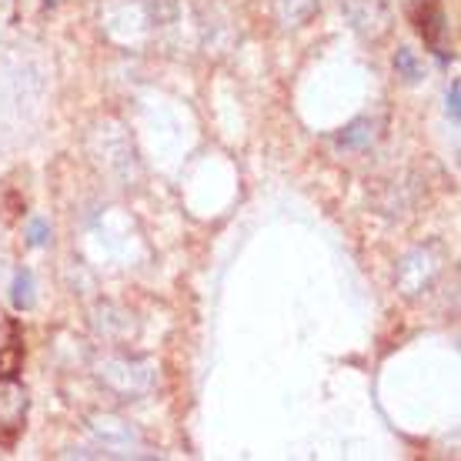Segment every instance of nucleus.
Instances as JSON below:
<instances>
[{
	"mask_svg": "<svg viewBox=\"0 0 461 461\" xmlns=\"http://www.w3.org/2000/svg\"><path fill=\"white\" fill-rule=\"evenodd\" d=\"M438 258L425 248H418L398 265V285H402L404 294H421L425 288H431V281L438 277Z\"/></svg>",
	"mask_w": 461,
	"mask_h": 461,
	"instance_id": "nucleus-1",
	"label": "nucleus"
},
{
	"mask_svg": "<svg viewBox=\"0 0 461 461\" xmlns=\"http://www.w3.org/2000/svg\"><path fill=\"white\" fill-rule=\"evenodd\" d=\"M318 11V0H281V14L288 23H304Z\"/></svg>",
	"mask_w": 461,
	"mask_h": 461,
	"instance_id": "nucleus-6",
	"label": "nucleus"
},
{
	"mask_svg": "<svg viewBox=\"0 0 461 461\" xmlns=\"http://www.w3.org/2000/svg\"><path fill=\"white\" fill-rule=\"evenodd\" d=\"M91 431L104 441L107 448H131V445L138 441L134 428L127 425V421H121V418H114V415H94Z\"/></svg>",
	"mask_w": 461,
	"mask_h": 461,
	"instance_id": "nucleus-2",
	"label": "nucleus"
},
{
	"mask_svg": "<svg viewBox=\"0 0 461 461\" xmlns=\"http://www.w3.org/2000/svg\"><path fill=\"white\" fill-rule=\"evenodd\" d=\"M394 70H398V77H404L408 84H418L425 77V64H421L418 50H411V47H398V50H394Z\"/></svg>",
	"mask_w": 461,
	"mask_h": 461,
	"instance_id": "nucleus-4",
	"label": "nucleus"
},
{
	"mask_svg": "<svg viewBox=\"0 0 461 461\" xmlns=\"http://www.w3.org/2000/svg\"><path fill=\"white\" fill-rule=\"evenodd\" d=\"M47 238H50V224H47L44 218H34L27 224V244H31V248H44Z\"/></svg>",
	"mask_w": 461,
	"mask_h": 461,
	"instance_id": "nucleus-8",
	"label": "nucleus"
},
{
	"mask_svg": "<svg viewBox=\"0 0 461 461\" xmlns=\"http://www.w3.org/2000/svg\"><path fill=\"white\" fill-rule=\"evenodd\" d=\"M11 301L17 312H31L37 301V281L34 275L27 271V267H21L17 275H14V285H11Z\"/></svg>",
	"mask_w": 461,
	"mask_h": 461,
	"instance_id": "nucleus-3",
	"label": "nucleus"
},
{
	"mask_svg": "<svg viewBox=\"0 0 461 461\" xmlns=\"http://www.w3.org/2000/svg\"><path fill=\"white\" fill-rule=\"evenodd\" d=\"M44 4H47V7H58L60 0H44Z\"/></svg>",
	"mask_w": 461,
	"mask_h": 461,
	"instance_id": "nucleus-10",
	"label": "nucleus"
},
{
	"mask_svg": "<svg viewBox=\"0 0 461 461\" xmlns=\"http://www.w3.org/2000/svg\"><path fill=\"white\" fill-rule=\"evenodd\" d=\"M371 140H375V124L365 121V117H361V121H351V124L338 134V144H341V148L361 150V148H371Z\"/></svg>",
	"mask_w": 461,
	"mask_h": 461,
	"instance_id": "nucleus-5",
	"label": "nucleus"
},
{
	"mask_svg": "<svg viewBox=\"0 0 461 461\" xmlns=\"http://www.w3.org/2000/svg\"><path fill=\"white\" fill-rule=\"evenodd\" d=\"M23 365V351L17 345H7L0 351V381H14L17 378V371Z\"/></svg>",
	"mask_w": 461,
	"mask_h": 461,
	"instance_id": "nucleus-7",
	"label": "nucleus"
},
{
	"mask_svg": "<svg viewBox=\"0 0 461 461\" xmlns=\"http://www.w3.org/2000/svg\"><path fill=\"white\" fill-rule=\"evenodd\" d=\"M458 111H461V87H458V81H451V87H448V117L458 124Z\"/></svg>",
	"mask_w": 461,
	"mask_h": 461,
	"instance_id": "nucleus-9",
	"label": "nucleus"
}]
</instances>
